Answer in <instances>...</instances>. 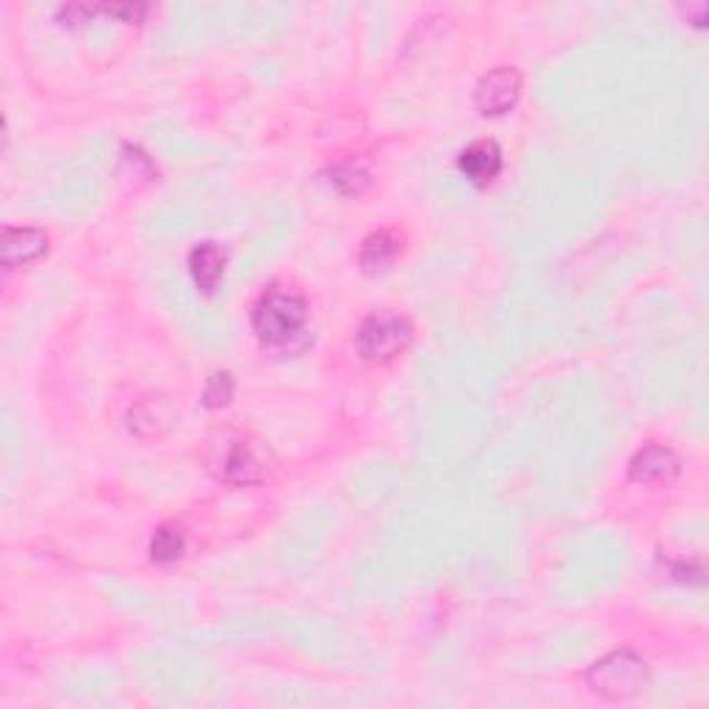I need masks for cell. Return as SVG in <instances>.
<instances>
[{"instance_id":"obj_1","label":"cell","mask_w":709,"mask_h":709,"mask_svg":"<svg viewBox=\"0 0 709 709\" xmlns=\"http://www.w3.org/2000/svg\"><path fill=\"white\" fill-rule=\"evenodd\" d=\"M308 319V305L305 296L296 289L286 286H271L261 294L253 308V330L261 344L283 346L294 339Z\"/></svg>"},{"instance_id":"obj_2","label":"cell","mask_w":709,"mask_h":709,"mask_svg":"<svg viewBox=\"0 0 709 709\" xmlns=\"http://www.w3.org/2000/svg\"><path fill=\"white\" fill-rule=\"evenodd\" d=\"M648 682V666L632 648H618L596 660L587 671V687L607 701H626Z\"/></svg>"},{"instance_id":"obj_3","label":"cell","mask_w":709,"mask_h":709,"mask_svg":"<svg viewBox=\"0 0 709 709\" xmlns=\"http://www.w3.org/2000/svg\"><path fill=\"white\" fill-rule=\"evenodd\" d=\"M414 341V325L405 316L394 311H377L366 316L364 325L358 327L355 344H358L360 358L369 364H389L400 358L402 352Z\"/></svg>"},{"instance_id":"obj_4","label":"cell","mask_w":709,"mask_h":709,"mask_svg":"<svg viewBox=\"0 0 709 709\" xmlns=\"http://www.w3.org/2000/svg\"><path fill=\"white\" fill-rule=\"evenodd\" d=\"M208 469L214 471L216 480L236 488L255 485V482H261L266 477L258 452L239 432H223L219 439L211 441Z\"/></svg>"},{"instance_id":"obj_5","label":"cell","mask_w":709,"mask_h":709,"mask_svg":"<svg viewBox=\"0 0 709 709\" xmlns=\"http://www.w3.org/2000/svg\"><path fill=\"white\" fill-rule=\"evenodd\" d=\"M518 98H521V75H518V69H491L477 80L474 105L482 117H502L510 109H516Z\"/></svg>"},{"instance_id":"obj_6","label":"cell","mask_w":709,"mask_h":709,"mask_svg":"<svg viewBox=\"0 0 709 709\" xmlns=\"http://www.w3.org/2000/svg\"><path fill=\"white\" fill-rule=\"evenodd\" d=\"M682 471V463L666 446H643L630 460V480L637 485H671Z\"/></svg>"},{"instance_id":"obj_7","label":"cell","mask_w":709,"mask_h":709,"mask_svg":"<svg viewBox=\"0 0 709 709\" xmlns=\"http://www.w3.org/2000/svg\"><path fill=\"white\" fill-rule=\"evenodd\" d=\"M48 253V233L39 228H3V241H0V255L3 266L14 269L20 264L39 258Z\"/></svg>"},{"instance_id":"obj_8","label":"cell","mask_w":709,"mask_h":709,"mask_svg":"<svg viewBox=\"0 0 709 709\" xmlns=\"http://www.w3.org/2000/svg\"><path fill=\"white\" fill-rule=\"evenodd\" d=\"M457 167L474 186L494 183L502 173V150L496 142H474L463 150Z\"/></svg>"},{"instance_id":"obj_9","label":"cell","mask_w":709,"mask_h":709,"mask_svg":"<svg viewBox=\"0 0 709 709\" xmlns=\"http://www.w3.org/2000/svg\"><path fill=\"white\" fill-rule=\"evenodd\" d=\"M189 271L192 280L203 294H214L219 280L225 275V253L216 241H203L189 255Z\"/></svg>"},{"instance_id":"obj_10","label":"cell","mask_w":709,"mask_h":709,"mask_svg":"<svg viewBox=\"0 0 709 709\" xmlns=\"http://www.w3.org/2000/svg\"><path fill=\"white\" fill-rule=\"evenodd\" d=\"M400 253V241H396L394 233L389 230H377V233L366 236L364 244H360V266L366 271H380L391 264Z\"/></svg>"},{"instance_id":"obj_11","label":"cell","mask_w":709,"mask_h":709,"mask_svg":"<svg viewBox=\"0 0 709 709\" xmlns=\"http://www.w3.org/2000/svg\"><path fill=\"white\" fill-rule=\"evenodd\" d=\"M183 549L186 537L178 527H161V530H155L153 541H150V557H153V562H159V566L178 562Z\"/></svg>"},{"instance_id":"obj_12","label":"cell","mask_w":709,"mask_h":709,"mask_svg":"<svg viewBox=\"0 0 709 709\" xmlns=\"http://www.w3.org/2000/svg\"><path fill=\"white\" fill-rule=\"evenodd\" d=\"M330 183H333L341 194H360L366 189V183H369V173L355 167V164H341V167H335L333 173H330Z\"/></svg>"},{"instance_id":"obj_13","label":"cell","mask_w":709,"mask_h":709,"mask_svg":"<svg viewBox=\"0 0 709 709\" xmlns=\"http://www.w3.org/2000/svg\"><path fill=\"white\" fill-rule=\"evenodd\" d=\"M230 396H233V377L228 371H214L208 377V385H205L203 402L205 407H223L228 405Z\"/></svg>"},{"instance_id":"obj_14","label":"cell","mask_w":709,"mask_h":709,"mask_svg":"<svg viewBox=\"0 0 709 709\" xmlns=\"http://www.w3.org/2000/svg\"><path fill=\"white\" fill-rule=\"evenodd\" d=\"M123 175L125 178L136 180V178H144L150 180L153 178V164L148 161V155L142 153V150L136 148H125L123 150Z\"/></svg>"},{"instance_id":"obj_15","label":"cell","mask_w":709,"mask_h":709,"mask_svg":"<svg viewBox=\"0 0 709 709\" xmlns=\"http://www.w3.org/2000/svg\"><path fill=\"white\" fill-rule=\"evenodd\" d=\"M671 574L676 577L679 582H687V585H701V582H704V566H701V560L673 562Z\"/></svg>"},{"instance_id":"obj_16","label":"cell","mask_w":709,"mask_h":709,"mask_svg":"<svg viewBox=\"0 0 709 709\" xmlns=\"http://www.w3.org/2000/svg\"><path fill=\"white\" fill-rule=\"evenodd\" d=\"M100 12L114 14V17H123V20H128V23H139V20L148 14V7H130V3H125V7H105V9H100Z\"/></svg>"},{"instance_id":"obj_17","label":"cell","mask_w":709,"mask_h":709,"mask_svg":"<svg viewBox=\"0 0 709 709\" xmlns=\"http://www.w3.org/2000/svg\"><path fill=\"white\" fill-rule=\"evenodd\" d=\"M94 9H87V7H64L59 9V20H62L64 25H80L87 23V17H92Z\"/></svg>"}]
</instances>
